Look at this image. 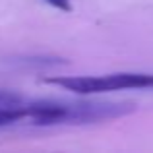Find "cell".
I'll list each match as a JSON object with an SVG mask.
<instances>
[{
	"label": "cell",
	"instance_id": "obj_1",
	"mask_svg": "<svg viewBox=\"0 0 153 153\" xmlns=\"http://www.w3.org/2000/svg\"><path fill=\"white\" fill-rule=\"evenodd\" d=\"M136 105L132 103H76L66 105V120L64 124H91L112 120L132 114Z\"/></svg>",
	"mask_w": 153,
	"mask_h": 153
},
{
	"label": "cell",
	"instance_id": "obj_2",
	"mask_svg": "<svg viewBox=\"0 0 153 153\" xmlns=\"http://www.w3.org/2000/svg\"><path fill=\"white\" fill-rule=\"evenodd\" d=\"M25 116H29L33 120V124H39V126L64 124V120H66V103H54V101L25 103Z\"/></svg>",
	"mask_w": 153,
	"mask_h": 153
},
{
	"label": "cell",
	"instance_id": "obj_3",
	"mask_svg": "<svg viewBox=\"0 0 153 153\" xmlns=\"http://www.w3.org/2000/svg\"><path fill=\"white\" fill-rule=\"evenodd\" d=\"M49 83H56L60 87H66L68 91H76V93H101L108 91L107 79L103 78H51L47 79Z\"/></svg>",
	"mask_w": 153,
	"mask_h": 153
},
{
	"label": "cell",
	"instance_id": "obj_4",
	"mask_svg": "<svg viewBox=\"0 0 153 153\" xmlns=\"http://www.w3.org/2000/svg\"><path fill=\"white\" fill-rule=\"evenodd\" d=\"M108 91L114 89H132V87H153V74H134V72H124V74H111L105 76Z\"/></svg>",
	"mask_w": 153,
	"mask_h": 153
},
{
	"label": "cell",
	"instance_id": "obj_5",
	"mask_svg": "<svg viewBox=\"0 0 153 153\" xmlns=\"http://www.w3.org/2000/svg\"><path fill=\"white\" fill-rule=\"evenodd\" d=\"M16 64L25 68H37V70H45V68H56L68 64L66 58H60V56H47V54H37V56H25V58H18Z\"/></svg>",
	"mask_w": 153,
	"mask_h": 153
},
{
	"label": "cell",
	"instance_id": "obj_6",
	"mask_svg": "<svg viewBox=\"0 0 153 153\" xmlns=\"http://www.w3.org/2000/svg\"><path fill=\"white\" fill-rule=\"evenodd\" d=\"M22 118H25V105L23 107H12V108L0 107V126H10V124L19 122Z\"/></svg>",
	"mask_w": 153,
	"mask_h": 153
},
{
	"label": "cell",
	"instance_id": "obj_7",
	"mask_svg": "<svg viewBox=\"0 0 153 153\" xmlns=\"http://www.w3.org/2000/svg\"><path fill=\"white\" fill-rule=\"evenodd\" d=\"M25 101L19 93L16 91H8V89H0V107L4 108H12V107H23Z\"/></svg>",
	"mask_w": 153,
	"mask_h": 153
},
{
	"label": "cell",
	"instance_id": "obj_8",
	"mask_svg": "<svg viewBox=\"0 0 153 153\" xmlns=\"http://www.w3.org/2000/svg\"><path fill=\"white\" fill-rule=\"evenodd\" d=\"M45 2H49L51 6L58 8V10H62V12H72V2L70 0H45Z\"/></svg>",
	"mask_w": 153,
	"mask_h": 153
}]
</instances>
